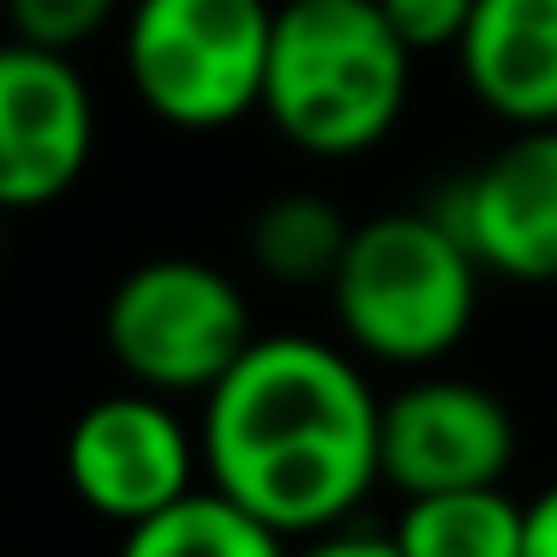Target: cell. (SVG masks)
Listing matches in <instances>:
<instances>
[{
  "label": "cell",
  "mask_w": 557,
  "mask_h": 557,
  "mask_svg": "<svg viewBox=\"0 0 557 557\" xmlns=\"http://www.w3.org/2000/svg\"><path fill=\"white\" fill-rule=\"evenodd\" d=\"M288 557H401V545L389 540V528H354V521H342L330 533H312Z\"/></svg>",
  "instance_id": "2e32d148"
},
{
  "label": "cell",
  "mask_w": 557,
  "mask_h": 557,
  "mask_svg": "<svg viewBox=\"0 0 557 557\" xmlns=\"http://www.w3.org/2000/svg\"><path fill=\"white\" fill-rule=\"evenodd\" d=\"M480 258L420 205L354 222L324 294L348 354L432 372L468 342L480 318Z\"/></svg>",
  "instance_id": "3957f363"
},
{
  "label": "cell",
  "mask_w": 557,
  "mask_h": 557,
  "mask_svg": "<svg viewBox=\"0 0 557 557\" xmlns=\"http://www.w3.org/2000/svg\"><path fill=\"white\" fill-rule=\"evenodd\" d=\"M114 557H288V540L258 516H246L216 485H193L169 509L121 528Z\"/></svg>",
  "instance_id": "7c38bea8"
},
{
  "label": "cell",
  "mask_w": 557,
  "mask_h": 557,
  "mask_svg": "<svg viewBox=\"0 0 557 557\" xmlns=\"http://www.w3.org/2000/svg\"><path fill=\"white\" fill-rule=\"evenodd\" d=\"M432 210L485 276L540 288L557 282V126H521L480 169L432 193Z\"/></svg>",
  "instance_id": "ba28073f"
},
{
  "label": "cell",
  "mask_w": 557,
  "mask_h": 557,
  "mask_svg": "<svg viewBox=\"0 0 557 557\" xmlns=\"http://www.w3.org/2000/svg\"><path fill=\"white\" fill-rule=\"evenodd\" d=\"M521 557H557V480L521 504Z\"/></svg>",
  "instance_id": "e0dca14e"
},
{
  "label": "cell",
  "mask_w": 557,
  "mask_h": 557,
  "mask_svg": "<svg viewBox=\"0 0 557 557\" xmlns=\"http://www.w3.org/2000/svg\"><path fill=\"white\" fill-rule=\"evenodd\" d=\"M61 468L78 504L114 528L157 516L205 480L198 432L181 420L169 396H150L138 384L97 396L66 425Z\"/></svg>",
  "instance_id": "8992f818"
},
{
  "label": "cell",
  "mask_w": 557,
  "mask_h": 557,
  "mask_svg": "<svg viewBox=\"0 0 557 557\" xmlns=\"http://www.w3.org/2000/svg\"><path fill=\"white\" fill-rule=\"evenodd\" d=\"M413 54L377 0H282L270 25L264 114L300 157L354 162L408 114Z\"/></svg>",
  "instance_id": "7a4b0ae2"
},
{
  "label": "cell",
  "mask_w": 557,
  "mask_h": 557,
  "mask_svg": "<svg viewBox=\"0 0 557 557\" xmlns=\"http://www.w3.org/2000/svg\"><path fill=\"white\" fill-rule=\"evenodd\" d=\"M0 258H7V210H0Z\"/></svg>",
  "instance_id": "ac0fdd59"
},
{
  "label": "cell",
  "mask_w": 557,
  "mask_h": 557,
  "mask_svg": "<svg viewBox=\"0 0 557 557\" xmlns=\"http://www.w3.org/2000/svg\"><path fill=\"white\" fill-rule=\"evenodd\" d=\"M252 336L246 288L205 258H145L102 306L109 360L126 372V384L169 401H205L216 377L252 348Z\"/></svg>",
  "instance_id": "5b68a950"
},
{
  "label": "cell",
  "mask_w": 557,
  "mask_h": 557,
  "mask_svg": "<svg viewBox=\"0 0 557 557\" xmlns=\"http://www.w3.org/2000/svg\"><path fill=\"white\" fill-rule=\"evenodd\" d=\"M97 157V97L73 54L0 42V210H49Z\"/></svg>",
  "instance_id": "9c48e42d"
},
{
  "label": "cell",
  "mask_w": 557,
  "mask_h": 557,
  "mask_svg": "<svg viewBox=\"0 0 557 557\" xmlns=\"http://www.w3.org/2000/svg\"><path fill=\"white\" fill-rule=\"evenodd\" d=\"M270 25V0H133L126 85L174 133H228L264 102Z\"/></svg>",
  "instance_id": "277c9868"
},
{
  "label": "cell",
  "mask_w": 557,
  "mask_h": 557,
  "mask_svg": "<svg viewBox=\"0 0 557 557\" xmlns=\"http://www.w3.org/2000/svg\"><path fill=\"white\" fill-rule=\"evenodd\" d=\"M348 234L354 222L324 193H276L270 205H258L246 252L258 276H270L276 288H330L348 252Z\"/></svg>",
  "instance_id": "4fadbf2b"
},
{
  "label": "cell",
  "mask_w": 557,
  "mask_h": 557,
  "mask_svg": "<svg viewBox=\"0 0 557 557\" xmlns=\"http://www.w3.org/2000/svg\"><path fill=\"white\" fill-rule=\"evenodd\" d=\"M516 413L473 377L425 372L377 408V480L401 497L504 485L516 468Z\"/></svg>",
  "instance_id": "52a82bcc"
},
{
  "label": "cell",
  "mask_w": 557,
  "mask_h": 557,
  "mask_svg": "<svg viewBox=\"0 0 557 557\" xmlns=\"http://www.w3.org/2000/svg\"><path fill=\"white\" fill-rule=\"evenodd\" d=\"M121 18V0H7V25L18 42L78 54Z\"/></svg>",
  "instance_id": "5bb4252c"
},
{
  "label": "cell",
  "mask_w": 557,
  "mask_h": 557,
  "mask_svg": "<svg viewBox=\"0 0 557 557\" xmlns=\"http://www.w3.org/2000/svg\"><path fill=\"white\" fill-rule=\"evenodd\" d=\"M377 7H384L389 30L408 42L413 61H420V54L456 49L468 18H473V0H377Z\"/></svg>",
  "instance_id": "9a60e30c"
},
{
  "label": "cell",
  "mask_w": 557,
  "mask_h": 557,
  "mask_svg": "<svg viewBox=\"0 0 557 557\" xmlns=\"http://www.w3.org/2000/svg\"><path fill=\"white\" fill-rule=\"evenodd\" d=\"M377 408L384 396L360 372V354L300 330L252 336L198 413L205 485L282 540L330 533L384 485Z\"/></svg>",
  "instance_id": "6da1fadb"
},
{
  "label": "cell",
  "mask_w": 557,
  "mask_h": 557,
  "mask_svg": "<svg viewBox=\"0 0 557 557\" xmlns=\"http://www.w3.org/2000/svg\"><path fill=\"white\" fill-rule=\"evenodd\" d=\"M389 540L401 557H521V504L504 485L401 497Z\"/></svg>",
  "instance_id": "8fae6325"
},
{
  "label": "cell",
  "mask_w": 557,
  "mask_h": 557,
  "mask_svg": "<svg viewBox=\"0 0 557 557\" xmlns=\"http://www.w3.org/2000/svg\"><path fill=\"white\" fill-rule=\"evenodd\" d=\"M456 61L468 97L509 133L557 126V0H473Z\"/></svg>",
  "instance_id": "30bf717a"
}]
</instances>
